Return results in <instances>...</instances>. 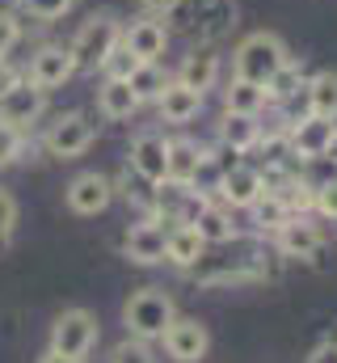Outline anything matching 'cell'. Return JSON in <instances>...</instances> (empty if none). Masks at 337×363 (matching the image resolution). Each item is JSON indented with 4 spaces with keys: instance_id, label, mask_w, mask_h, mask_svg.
<instances>
[{
    "instance_id": "obj_36",
    "label": "cell",
    "mask_w": 337,
    "mask_h": 363,
    "mask_svg": "<svg viewBox=\"0 0 337 363\" xmlns=\"http://www.w3.org/2000/svg\"><path fill=\"white\" fill-rule=\"evenodd\" d=\"M25 81V68H17V64H8V60H0V97L8 89H17Z\"/></svg>"
},
{
    "instance_id": "obj_1",
    "label": "cell",
    "mask_w": 337,
    "mask_h": 363,
    "mask_svg": "<svg viewBox=\"0 0 337 363\" xmlns=\"http://www.w3.org/2000/svg\"><path fill=\"white\" fill-rule=\"evenodd\" d=\"M168 34H185L198 38V47H211L215 38H224L236 26V4L232 0H177L165 13Z\"/></svg>"
},
{
    "instance_id": "obj_29",
    "label": "cell",
    "mask_w": 337,
    "mask_h": 363,
    "mask_svg": "<svg viewBox=\"0 0 337 363\" xmlns=\"http://www.w3.org/2000/svg\"><path fill=\"white\" fill-rule=\"evenodd\" d=\"M219 182H224V169H219V161L202 148V161H198V169H194V178H190V190H198V194H215L219 190Z\"/></svg>"
},
{
    "instance_id": "obj_39",
    "label": "cell",
    "mask_w": 337,
    "mask_h": 363,
    "mask_svg": "<svg viewBox=\"0 0 337 363\" xmlns=\"http://www.w3.org/2000/svg\"><path fill=\"white\" fill-rule=\"evenodd\" d=\"M139 4H144V9H148L152 17H165V13L173 9V4H177V0H139Z\"/></svg>"
},
{
    "instance_id": "obj_30",
    "label": "cell",
    "mask_w": 337,
    "mask_h": 363,
    "mask_svg": "<svg viewBox=\"0 0 337 363\" xmlns=\"http://www.w3.org/2000/svg\"><path fill=\"white\" fill-rule=\"evenodd\" d=\"M17 4H21V13L34 17V21H59L76 0H17Z\"/></svg>"
},
{
    "instance_id": "obj_19",
    "label": "cell",
    "mask_w": 337,
    "mask_h": 363,
    "mask_svg": "<svg viewBox=\"0 0 337 363\" xmlns=\"http://www.w3.org/2000/svg\"><path fill=\"white\" fill-rule=\"evenodd\" d=\"M139 106H144V101L135 97V89H131L127 81H118V77H105V81H101V89H97V110H101L105 118L122 123V118H131Z\"/></svg>"
},
{
    "instance_id": "obj_24",
    "label": "cell",
    "mask_w": 337,
    "mask_h": 363,
    "mask_svg": "<svg viewBox=\"0 0 337 363\" xmlns=\"http://www.w3.org/2000/svg\"><path fill=\"white\" fill-rule=\"evenodd\" d=\"M198 161H202V148H198L194 140H168V174L165 178L190 186L194 169H198Z\"/></svg>"
},
{
    "instance_id": "obj_31",
    "label": "cell",
    "mask_w": 337,
    "mask_h": 363,
    "mask_svg": "<svg viewBox=\"0 0 337 363\" xmlns=\"http://www.w3.org/2000/svg\"><path fill=\"white\" fill-rule=\"evenodd\" d=\"M21 148H25V131L0 123V169H8V165L21 157Z\"/></svg>"
},
{
    "instance_id": "obj_27",
    "label": "cell",
    "mask_w": 337,
    "mask_h": 363,
    "mask_svg": "<svg viewBox=\"0 0 337 363\" xmlns=\"http://www.w3.org/2000/svg\"><path fill=\"white\" fill-rule=\"evenodd\" d=\"M168 81H173V77H168L161 64H135V72L127 77V85L135 89V97H139V101H156Z\"/></svg>"
},
{
    "instance_id": "obj_15",
    "label": "cell",
    "mask_w": 337,
    "mask_h": 363,
    "mask_svg": "<svg viewBox=\"0 0 337 363\" xmlns=\"http://www.w3.org/2000/svg\"><path fill=\"white\" fill-rule=\"evenodd\" d=\"M278 250H282L287 258H316V254L325 250V237H321V228L308 224L304 216H291V220L278 228Z\"/></svg>"
},
{
    "instance_id": "obj_10",
    "label": "cell",
    "mask_w": 337,
    "mask_h": 363,
    "mask_svg": "<svg viewBox=\"0 0 337 363\" xmlns=\"http://www.w3.org/2000/svg\"><path fill=\"white\" fill-rule=\"evenodd\" d=\"M333 131H337V118H321V114L299 118L295 127H287L291 157H299V161H321L325 148H329V140H333Z\"/></svg>"
},
{
    "instance_id": "obj_18",
    "label": "cell",
    "mask_w": 337,
    "mask_h": 363,
    "mask_svg": "<svg viewBox=\"0 0 337 363\" xmlns=\"http://www.w3.org/2000/svg\"><path fill=\"white\" fill-rule=\"evenodd\" d=\"M215 194H219L228 207H245V211H249L253 199L261 194V169H253V165H236V169H228Z\"/></svg>"
},
{
    "instance_id": "obj_35",
    "label": "cell",
    "mask_w": 337,
    "mask_h": 363,
    "mask_svg": "<svg viewBox=\"0 0 337 363\" xmlns=\"http://www.w3.org/2000/svg\"><path fill=\"white\" fill-rule=\"evenodd\" d=\"M321 216H329V220H337V178L325 182V186H316V203H312Z\"/></svg>"
},
{
    "instance_id": "obj_25",
    "label": "cell",
    "mask_w": 337,
    "mask_h": 363,
    "mask_svg": "<svg viewBox=\"0 0 337 363\" xmlns=\"http://www.w3.org/2000/svg\"><path fill=\"white\" fill-rule=\"evenodd\" d=\"M308 106L321 118H337V72H316L308 77Z\"/></svg>"
},
{
    "instance_id": "obj_2",
    "label": "cell",
    "mask_w": 337,
    "mask_h": 363,
    "mask_svg": "<svg viewBox=\"0 0 337 363\" xmlns=\"http://www.w3.org/2000/svg\"><path fill=\"white\" fill-rule=\"evenodd\" d=\"M287 60H291V55H287L282 38L257 30V34H249V38H241V47L232 51V77L253 81V85H270V77H274Z\"/></svg>"
},
{
    "instance_id": "obj_14",
    "label": "cell",
    "mask_w": 337,
    "mask_h": 363,
    "mask_svg": "<svg viewBox=\"0 0 337 363\" xmlns=\"http://www.w3.org/2000/svg\"><path fill=\"white\" fill-rule=\"evenodd\" d=\"M165 241H168V228H161V220H144V224H135L127 233L122 254L131 262H139V267H156V262H165Z\"/></svg>"
},
{
    "instance_id": "obj_11",
    "label": "cell",
    "mask_w": 337,
    "mask_h": 363,
    "mask_svg": "<svg viewBox=\"0 0 337 363\" xmlns=\"http://www.w3.org/2000/svg\"><path fill=\"white\" fill-rule=\"evenodd\" d=\"M161 342H165L168 359L177 363H198L207 355V347H211V334H207V325L202 321H194V317H173V325H168L165 334H161Z\"/></svg>"
},
{
    "instance_id": "obj_20",
    "label": "cell",
    "mask_w": 337,
    "mask_h": 363,
    "mask_svg": "<svg viewBox=\"0 0 337 363\" xmlns=\"http://www.w3.org/2000/svg\"><path fill=\"white\" fill-rule=\"evenodd\" d=\"M257 140H261V123L253 118V114H232V110H224V118H219V144H228V148H236L241 157L257 148Z\"/></svg>"
},
{
    "instance_id": "obj_28",
    "label": "cell",
    "mask_w": 337,
    "mask_h": 363,
    "mask_svg": "<svg viewBox=\"0 0 337 363\" xmlns=\"http://www.w3.org/2000/svg\"><path fill=\"white\" fill-rule=\"evenodd\" d=\"M304 81H308V77H304V68L287 60V64H282V68L270 77V85H265V97L278 106V101H287V97H291L295 89H304Z\"/></svg>"
},
{
    "instance_id": "obj_12",
    "label": "cell",
    "mask_w": 337,
    "mask_h": 363,
    "mask_svg": "<svg viewBox=\"0 0 337 363\" xmlns=\"http://www.w3.org/2000/svg\"><path fill=\"white\" fill-rule=\"evenodd\" d=\"M42 110H47V93L34 89L30 81H21L17 89H8L0 97V123H8L17 131H30L42 118Z\"/></svg>"
},
{
    "instance_id": "obj_9",
    "label": "cell",
    "mask_w": 337,
    "mask_h": 363,
    "mask_svg": "<svg viewBox=\"0 0 337 363\" xmlns=\"http://www.w3.org/2000/svg\"><path fill=\"white\" fill-rule=\"evenodd\" d=\"M168 38H173V34H168V26L161 17H139V21L122 26V47H127L139 64H161Z\"/></svg>"
},
{
    "instance_id": "obj_37",
    "label": "cell",
    "mask_w": 337,
    "mask_h": 363,
    "mask_svg": "<svg viewBox=\"0 0 337 363\" xmlns=\"http://www.w3.org/2000/svg\"><path fill=\"white\" fill-rule=\"evenodd\" d=\"M13 224H17V199L0 190V233H13Z\"/></svg>"
},
{
    "instance_id": "obj_21",
    "label": "cell",
    "mask_w": 337,
    "mask_h": 363,
    "mask_svg": "<svg viewBox=\"0 0 337 363\" xmlns=\"http://www.w3.org/2000/svg\"><path fill=\"white\" fill-rule=\"evenodd\" d=\"M202 250H207V241L190 228V224H173L168 228V241H165V262H173V267H194L198 258H202Z\"/></svg>"
},
{
    "instance_id": "obj_23",
    "label": "cell",
    "mask_w": 337,
    "mask_h": 363,
    "mask_svg": "<svg viewBox=\"0 0 337 363\" xmlns=\"http://www.w3.org/2000/svg\"><path fill=\"white\" fill-rule=\"evenodd\" d=\"M265 85H253V81H241V77H232L228 81V89H224V110H232V114H261L265 110Z\"/></svg>"
},
{
    "instance_id": "obj_7",
    "label": "cell",
    "mask_w": 337,
    "mask_h": 363,
    "mask_svg": "<svg viewBox=\"0 0 337 363\" xmlns=\"http://www.w3.org/2000/svg\"><path fill=\"white\" fill-rule=\"evenodd\" d=\"M93 342H97V317L88 308H68V313L55 317V325H51V351L84 359Z\"/></svg>"
},
{
    "instance_id": "obj_16",
    "label": "cell",
    "mask_w": 337,
    "mask_h": 363,
    "mask_svg": "<svg viewBox=\"0 0 337 363\" xmlns=\"http://www.w3.org/2000/svg\"><path fill=\"white\" fill-rule=\"evenodd\" d=\"M156 106H161V123L185 127L190 118H198V110H202V93L185 89L181 81H168L165 89H161V97H156Z\"/></svg>"
},
{
    "instance_id": "obj_34",
    "label": "cell",
    "mask_w": 337,
    "mask_h": 363,
    "mask_svg": "<svg viewBox=\"0 0 337 363\" xmlns=\"http://www.w3.org/2000/svg\"><path fill=\"white\" fill-rule=\"evenodd\" d=\"M135 64H139V60H135V55H131L122 43H118V47L110 51V60L101 64V72H105V77H118V81H127V77L135 72Z\"/></svg>"
},
{
    "instance_id": "obj_6",
    "label": "cell",
    "mask_w": 337,
    "mask_h": 363,
    "mask_svg": "<svg viewBox=\"0 0 337 363\" xmlns=\"http://www.w3.org/2000/svg\"><path fill=\"white\" fill-rule=\"evenodd\" d=\"M72 77H76V60H72V51L59 47V43L38 47V51L30 55V64H25V81H30L34 89H42V93L64 89Z\"/></svg>"
},
{
    "instance_id": "obj_41",
    "label": "cell",
    "mask_w": 337,
    "mask_h": 363,
    "mask_svg": "<svg viewBox=\"0 0 337 363\" xmlns=\"http://www.w3.org/2000/svg\"><path fill=\"white\" fill-rule=\"evenodd\" d=\"M321 161H333V165H337V131H333V140H329V148H325V157H321Z\"/></svg>"
},
{
    "instance_id": "obj_13",
    "label": "cell",
    "mask_w": 337,
    "mask_h": 363,
    "mask_svg": "<svg viewBox=\"0 0 337 363\" xmlns=\"http://www.w3.org/2000/svg\"><path fill=\"white\" fill-rule=\"evenodd\" d=\"M64 199H68V207L76 216H101L114 203V182L105 174H81V178H72Z\"/></svg>"
},
{
    "instance_id": "obj_33",
    "label": "cell",
    "mask_w": 337,
    "mask_h": 363,
    "mask_svg": "<svg viewBox=\"0 0 337 363\" xmlns=\"http://www.w3.org/2000/svg\"><path fill=\"white\" fill-rule=\"evenodd\" d=\"M17 43H21V17L13 9H0V60H8Z\"/></svg>"
},
{
    "instance_id": "obj_42",
    "label": "cell",
    "mask_w": 337,
    "mask_h": 363,
    "mask_svg": "<svg viewBox=\"0 0 337 363\" xmlns=\"http://www.w3.org/2000/svg\"><path fill=\"white\" fill-rule=\"evenodd\" d=\"M8 237H13V233H0V254L8 250Z\"/></svg>"
},
{
    "instance_id": "obj_17",
    "label": "cell",
    "mask_w": 337,
    "mask_h": 363,
    "mask_svg": "<svg viewBox=\"0 0 337 363\" xmlns=\"http://www.w3.org/2000/svg\"><path fill=\"white\" fill-rule=\"evenodd\" d=\"M173 81H181L185 89H215V81H219V55L211 51V47H194L185 60H181V68H177V77Z\"/></svg>"
},
{
    "instance_id": "obj_5",
    "label": "cell",
    "mask_w": 337,
    "mask_h": 363,
    "mask_svg": "<svg viewBox=\"0 0 337 363\" xmlns=\"http://www.w3.org/2000/svg\"><path fill=\"white\" fill-rule=\"evenodd\" d=\"M93 135H97V127L88 123V114H84V110H68V114H59V118L47 127L42 144H47L51 157L76 161V157H84V152L93 148Z\"/></svg>"
},
{
    "instance_id": "obj_38",
    "label": "cell",
    "mask_w": 337,
    "mask_h": 363,
    "mask_svg": "<svg viewBox=\"0 0 337 363\" xmlns=\"http://www.w3.org/2000/svg\"><path fill=\"white\" fill-rule=\"evenodd\" d=\"M308 363H337V342H321L316 351H312V359Z\"/></svg>"
},
{
    "instance_id": "obj_8",
    "label": "cell",
    "mask_w": 337,
    "mask_h": 363,
    "mask_svg": "<svg viewBox=\"0 0 337 363\" xmlns=\"http://www.w3.org/2000/svg\"><path fill=\"white\" fill-rule=\"evenodd\" d=\"M127 169H131L135 178H144L148 186L165 182V174H168V140L161 135V131L135 135V140H131V152H127Z\"/></svg>"
},
{
    "instance_id": "obj_26",
    "label": "cell",
    "mask_w": 337,
    "mask_h": 363,
    "mask_svg": "<svg viewBox=\"0 0 337 363\" xmlns=\"http://www.w3.org/2000/svg\"><path fill=\"white\" fill-rule=\"evenodd\" d=\"M253 224L261 228V233H278L287 220H291V211H287V203L278 199V194H270V190H261L257 199H253Z\"/></svg>"
},
{
    "instance_id": "obj_40",
    "label": "cell",
    "mask_w": 337,
    "mask_h": 363,
    "mask_svg": "<svg viewBox=\"0 0 337 363\" xmlns=\"http://www.w3.org/2000/svg\"><path fill=\"white\" fill-rule=\"evenodd\" d=\"M38 363H81V359H72V355H59V351H47Z\"/></svg>"
},
{
    "instance_id": "obj_22",
    "label": "cell",
    "mask_w": 337,
    "mask_h": 363,
    "mask_svg": "<svg viewBox=\"0 0 337 363\" xmlns=\"http://www.w3.org/2000/svg\"><path fill=\"white\" fill-rule=\"evenodd\" d=\"M207 245H228V241H236V224H232V216L224 211V207H215V203H207L198 216H194V224H190Z\"/></svg>"
},
{
    "instance_id": "obj_32",
    "label": "cell",
    "mask_w": 337,
    "mask_h": 363,
    "mask_svg": "<svg viewBox=\"0 0 337 363\" xmlns=\"http://www.w3.org/2000/svg\"><path fill=\"white\" fill-rule=\"evenodd\" d=\"M110 363H156V359H152V351H148L144 338H127V342H118L110 351Z\"/></svg>"
},
{
    "instance_id": "obj_3",
    "label": "cell",
    "mask_w": 337,
    "mask_h": 363,
    "mask_svg": "<svg viewBox=\"0 0 337 363\" xmlns=\"http://www.w3.org/2000/svg\"><path fill=\"white\" fill-rule=\"evenodd\" d=\"M122 43V26L114 13H93L88 21H81L76 38L68 43L72 60H76V72H101V64L110 60V51Z\"/></svg>"
},
{
    "instance_id": "obj_4",
    "label": "cell",
    "mask_w": 337,
    "mask_h": 363,
    "mask_svg": "<svg viewBox=\"0 0 337 363\" xmlns=\"http://www.w3.org/2000/svg\"><path fill=\"white\" fill-rule=\"evenodd\" d=\"M173 300H168L161 287H139L131 300H127V308H122V321H127V330H131V338H161L168 325H173Z\"/></svg>"
}]
</instances>
